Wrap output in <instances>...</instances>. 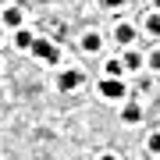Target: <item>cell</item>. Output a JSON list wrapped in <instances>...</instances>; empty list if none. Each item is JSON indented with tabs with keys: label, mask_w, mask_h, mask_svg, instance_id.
<instances>
[{
	"label": "cell",
	"mask_w": 160,
	"mask_h": 160,
	"mask_svg": "<svg viewBox=\"0 0 160 160\" xmlns=\"http://www.w3.org/2000/svg\"><path fill=\"white\" fill-rule=\"evenodd\" d=\"M32 53H36L39 61H46V64H53V61H57V46H53V43H46V39L32 43Z\"/></svg>",
	"instance_id": "cell-1"
},
{
	"label": "cell",
	"mask_w": 160,
	"mask_h": 160,
	"mask_svg": "<svg viewBox=\"0 0 160 160\" xmlns=\"http://www.w3.org/2000/svg\"><path fill=\"white\" fill-rule=\"evenodd\" d=\"M100 92H103V96H110V100H118V96H125V86L118 82V75H110V78L100 82Z\"/></svg>",
	"instance_id": "cell-2"
},
{
	"label": "cell",
	"mask_w": 160,
	"mask_h": 160,
	"mask_svg": "<svg viewBox=\"0 0 160 160\" xmlns=\"http://www.w3.org/2000/svg\"><path fill=\"white\" fill-rule=\"evenodd\" d=\"M0 18H4V25H7V29H22V11H18V7H7Z\"/></svg>",
	"instance_id": "cell-3"
},
{
	"label": "cell",
	"mask_w": 160,
	"mask_h": 160,
	"mask_svg": "<svg viewBox=\"0 0 160 160\" xmlns=\"http://www.w3.org/2000/svg\"><path fill=\"white\" fill-rule=\"evenodd\" d=\"M32 43H36V39H32V32H25V29H18V32H14V46H22V50H32Z\"/></svg>",
	"instance_id": "cell-4"
},
{
	"label": "cell",
	"mask_w": 160,
	"mask_h": 160,
	"mask_svg": "<svg viewBox=\"0 0 160 160\" xmlns=\"http://www.w3.org/2000/svg\"><path fill=\"white\" fill-rule=\"evenodd\" d=\"M78 82H82V75H78V71H64V75H61V89H75Z\"/></svg>",
	"instance_id": "cell-5"
},
{
	"label": "cell",
	"mask_w": 160,
	"mask_h": 160,
	"mask_svg": "<svg viewBox=\"0 0 160 160\" xmlns=\"http://www.w3.org/2000/svg\"><path fill=\"white\" fill-rule=\"evenodd\" d=\"M121 118H125V121H139V118H142V110H139V103H128V107L121 110Z\"/></svg>",
	"instance_id": "cell-6"
},
{
	"label": "cell",
	"mask_w": 160,
	"mask_h": 160,
	"mask_svg": "<svg viewBox=\"0 0 160 160\" xmlns=\"http://www.w3.org/2000/svg\"><path fill=\"white\" fill-rule=\"evenodd\" d=\"M135 39V29L132 25H118V43H132Z\"/></svg>",
	"instance_id": "cell-7"
},
{
	"label": "cell",
	"mask_w": 160,
	"mask_h": 160,
	"mask_svg": "<svg viewBox=\"0 0 160 160\" xmlns=\"http://www.w3.org/2000/svg\"><path fill=\"white\" fill-rule=\"evenodd\" d=\"M82 46H86L89 53H92V50H100V36H96V32H86V39H82Z\"/></svg>",
	"instance_id": "cell-8"
},
{
	"label": "cell",
	"mask_w": 160,
	"mask_h": 160,
	"mask_svg": "<svg viewBox=\"0 0 160 160\" xmlns=\"http://www.w3.org/2000/svg\"><path fill=\"white\" fill-rule=\"evenodd\" d=\"M146 29L153 32V36H160V14H149L146 18Z\"/></svg>",
	"instance_id": "cell-9"
},
{
	"label": "cell",
	"mask_w": 160,
	"mask_h": 160,
	"mask_svg": "<svg viewBox=\"0 0 160 160\" xmlns=\"http://www.w3.org/2000/svg\"><path fill=\"white\" fill-rule=\"evenodd\" d=\"M139 64H142V61H139V53H125V68H128V71H135Z\"/></svg>",
	"instance_id": "cell-10"
},
{
	"label": "cell",
	"mask_w": 160,
	"mask_h": 160,
	"mask_svg": "<svg viewBox=\"0 0 160 160\" xmlns=\"http://www.w3.org/2000/svg\"><path fill=\"white\" fill-rule=\"evenodd\" d=\"M149 149H153V153H160V132H153V135H149Z\"/></svg>",
	"instance_id": "cell-11"
},
{
	"label": "cell",
	"mask_w": 160,
	"mask_h": 160,
	"mask_svg": "<svg viewBox=\"0 0 160 160\" xmlns=\"http://www.w3.org/2000/svg\"><path fill=\"white\" fill-rule=\"evenodd\" d=\"M121 68H125L121 61H110V64H107V75H121Z\"/></svg>",
	"instance_id": "cell-12"
},
{
	"label": "cell",
	"mask_w": 160,
	"mask_h": 160,
	"mask_svg": "<svg viewBox=\"0 0 160 160\" xmlns=\"http://www.w3.org/2000/svg\"><path fill=\"white\" fill-rule=\"evenodd\" d=\"M149 68H153V71H160V50H153V53H149Z\"/></svg>",
	"instance_id": "cell-13"
},
{
	"label": "cell",
	"mask_w": 160,
	"mask_h": 160,
	"mask_svg": "<svg viewBox=\"0 0 160 160\" xmlns=\"http://www.w3.org/2000/svg\"><path fill=\"white\" fill-rule=\"evenodd\" d=\"M103 4H107V7H118V4H125V0H103Z\"/></svg>",
	"instance_id": "cell-14"
},
{
	"label": "cell",
	"mask_w": 160,
	"mask_h": 160,
	"mask_svg": "<svg viewBox=\"0 0 160 160\" xmlns=\"http://www.w3.org/2000/svg\"><path fill=\"white\" fill-rule=\"evenodd\" d=\"M100 160H118V157H110V153H107V157H100Z\"/></svg>",
	"instance_id": "cell-15"
},
{
	"label": "cell",
	"mask_w": 160,
	"mask_h": 160,
	"mask_svg": "<svg viewBox=\"0 0 160 160\" xmlns=\"http://www.w3.org/2000/svg\"><path fill=\"white\" fill-rule=\"evenodd\" d=\"M157 7H160V0H157Z\"/></svg>",
	"instance_id": "cell-16"
}]
</instances>
